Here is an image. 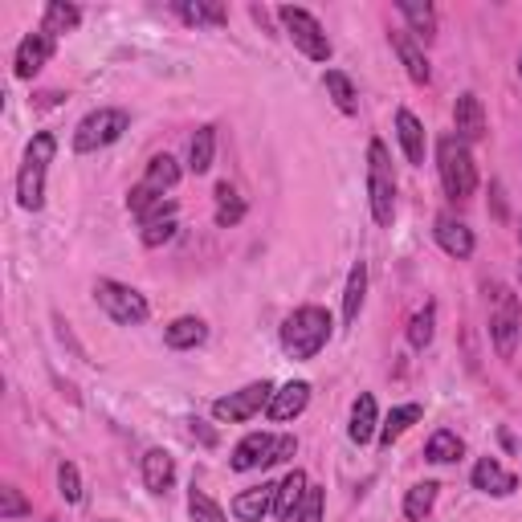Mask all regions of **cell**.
Masks as SVG:
<instances>
[{"label": "cell", "instance_id": "8fae6325", "mask_svg": "<svg viewBox=\"0 0 522 522\" xmlns=\"http://www.w3.org/2000/svg\"><path fill=\"white\" fill-rule=\"evenodd\" d=\"M54 45H58V37H49V33H29L21 45H17V58H13V74L17 78H37L41 74V66L54 58Z\"/></svg>", "mask_w": 522, "mask_h": 522}, {"label": "cell", "instance_id": "83f0119b", "mask_svg": "<svg viewBox=\"0 0 522 522\" xmlns=\"http://www.w3.org/2000/svg\"><path fill=\"white\" fill-rule=\"evenodd\" d=\"M363 294H368V266H363V261H355L351 274H347V290H343V323H347V327L359 319Z\"/></svg>", "mask_w": 522, "mask_h": 522}, {"label": "cell", "instance_id": "52a82bcc", "mask_svg": "<svg viewBox=\"0 0 522 522\" xmlns=\"http://www.w3.org/2000/svg\"><path fill=\"white\" fill-rule=\"evenodd\" d=\"M278 17H282V25H286L294 49H302V54H306L310 62H331V41H327L323 25L315 21V13L286 5V9H278Z\"/></svg>", "mask_w": 522, "mask_h": 522}, {"label": "cell", "instance_id": "d590c367", "mask_svg": "<svg viewBox=\"0 0 522 522\" xmlns=\"http://www.w3.org/2000/svg\"><path fill=\"white\" fill-rule=\"evenodd\" d=\"M188 514H192V522H225V510L208 498L204 490H196V486L188 494Z\"/></svg>", "mask_w": 522, "mask_h": 522}, {"label": "cell", "instance_id": "8992f818", "mask_svg": "<svg viewBox=\"0 0 522 522\" xmlns=\"http://www.w3.org/2000/svg\"><path fill=\"white\" fill-rule=\"evenodd\" d=\"M94 298H98V306L107 310L119 327H139L147 319V298L139 290L115 282V278H98L94 282Z\"/></svg>", "mask_w": 522, "mask_h": 522}, {"label": "cell", "instance_id": "44dd1931", "mask_svg": "<svg viewBox=\"0 0 522 522\" xmlns=\"http://www.w3.org/2000/svg\"><path fill=\"white\" fill-rule=\"evenodd\" d=\"M176 237V204L172 200H164L155 213L143 221V233H139V241L147 245V249H160L164 241H172Z\"/></svg>", "mask_w": 522, "mask_h": 522}, {"label": "cell", "instance_id": "2e32d148", "mask_svg": "<svg viewBox=\"0 0 522 522\" xmlns=\"http://www.w3.org/2000/svg\"><path fill=\"white\" fill-rule=\"evenodd\" d=\"M392 49H396V58L404 62L408 78H412L416 86H429V78H433V70H429V58H425V49L416 45V37H412L408 29H396V33H392Z\"/></svg>", "mask_w": 522, "mask_h": 522}, {"label": "cell", "instance_id": "5b68a950", "mask_svg": "<svg viewBox=\"0 0 522 522\" xmlns=\"http://www.w3.org/2000/svg\"><path fill=\"white\" fill-rule=\"evenodd\" d=\"M127 127H131V115H127V111H119V107H98V111H90V115L74 127V151L90 155V151L111 147L115 139H123Z\"/></svg>", "mask_w": 522, "mask_h": 522}, {"label": "cell", "instance_id": "603a6c76", "mask_svg": "<svg viewBox=\"0 0 522 522\" xmlns=\"http://www.w3.org/2000/svg\"><path fill=\"white\" fill-rule=\"evenodd\" d=\"M306 490H310L306 474H302V469H290V474L282 478V486H278V502H274V514H278L282 522H294V514H298V506H302Z\"/></svg>", "mask_w": 522, "mask_h": 522}, {"label": "cell", "instance_id": "ac0fdd59", "mask_svg": "<svg viewBox=\"0 0 522 522\" xmlns=\"http://www.w3.org/2000/svg\"><path fill=\"white\" fill-rule=\"evenodd\" d=\"M274 502H278V486L261 482V486L241 490V494L233 498V514H237L241 522H261V518H266V514L274 510Z\"/></svg>", "mask_w": 522, "mask_h": 522}, {"label": "cell", "instance_id": "d4e9b609", "mask_svg": "<svg viewBox=\"0 0 522 522\" xmlns=\"http://www.w3.org/2000/svg\"><path fill=\"white\" fill-rule=\"evenodd\" d=\"M217 160V127H196L192 143H188V168L196 176H204Z\"/></svg>", "mask_w": 522, "mask_h": 522}, {"label": "cell", "instance_id": "8d00e7d4", "mask_svg": "<svg viewBox=\"0 0 522 522\" xmlns=\"http://www.w3.org/2000/svg\"><path fill=\"white\" fill-rule=\"evenodd\" d=\"M323 502H327L323 486H310L302 506H298V514H294V522H323Z\"/></svg>", "mask_w": 522, "mask_h": 522}, {"label": "cell", "instance_id": "ba28073f", "mask_svg": "<svg viewBox=\"0 0 522 522\" xmlns=\"http://www.w3.org/2000/svg\"><path fill=\"white\" fill-rule=\"evenodd\" d=\"M274 392H278V388H274L270 380L245 384L241 392H229V396L213 400V416H217V421H225V425H241V421H249V416H257L261 408H270Z\"/></svg>", "mask_w": 522, "mask_h": 522}, {"label": "cell", "instance_id": "5bb4252c", "mask_svg": "<svg viewBox=\"0 0 522 522\" xmlns=\"http://www.w3.org/2000/svg\"><path fill=\"white\" fill-rule=\"evenodd\" d=\"M433 237H437V245H441L449 257H457V261H465L469 253H474V229H469L465 221H457L453 213H441V217H437Z\"/></svg>", "mask_w": 522, "mask_h": 522}, {"label": "cell", "instance_id": "1f68e13d", "mask_svg": "<svg viewBox=\"0 0 522 522\" xmlns=\"http://www.w3.org/2000/svg\"><path fill=\"white\" fill-rule=\"evenodd\" d=\"M437 482H416L408 494H404V518L408 522H425V514L433 510V502H437Z\"/></svg>", "mask_w": 522, "mask_h": 522}, {"label": "cell", "instance_id": "484cf974", "mask_svg": "<svg viewBox=\"0 0 522 522\" xmlns=\"http://www.w3.org/2000/svg\"><path fill=\"white\" fill-rule=\"evenodd\" d=\"M421 416H425V408L421 404H400V408H392V416H388V421L380 425V445L384 449H392L416 421H421Z\"/></svg>", "mask_w": 522, "mask_h": 522}, {"label": "cell", "instance_id": "e0dca14e", "mask_svg": "<svg viewBox=\"0 0 522 522\" xmlns=\"http://www.w3.org/2000/svg\"><path fill=\"white\" fill-rule=\"evenodd\" d=\"M176 17L184 25H196V29H221V25H229V9L217 5V0H176Z\"/></svg>", "mask_w": 522, "mask_h": 522}, {"label": "cell", "instance_id": "f35d334b", "mask_svg": "<svg viewBox=\"0 0 522 522\" xmlns=\"http://www.w3.org/2000/svg\"><path fill=\"white\" fill-rule=\"evenodd\" d=\"M58 486H62V498H66V502H78V498H82V478H78V465H74V461H62V465H58Z\"/></svg>", "mask_w": 522, "mask_h": 522}, {"label": "cell", "instance_id": "d6a6232c", "mask_svg": "<svg viewBox=\"0 0 522 522\" xmlns=\"http://www.w3.org/2000/svg\"><path fill=\"white\" fill-rule=\"evenodd\" d=\"M461 453H465V441H461L457 433H449V429H437V433L429 437V445H425V457H429V461H437V465L457 461Z\"/></svg>", "mask_w": 522, "mask_h": 522}, {"label": "cell", "instance_id": "ee69618b", "mask_svg": "<svg viewBox=\"0 0 522 522\" xmlns=\"http://www.w3.org/2000/svg\"><path fill=\"white\" fill-rule=\"evenodd\" d=\"M49 522H54V518H49Z\"/></svg>", "mask_w": 522, "mask_h": 522}, {"label": "cell", "instance_id": "4fadbf2b", "mask_svg": "<svg viewBox=\"0 0 522 522\" xmlns=\"http://www.w3.org/2000/svg\"><path fill=\"white\" fill-rule=\"evenodd\" d=\"M469 482H474V490H482V494H490V498H510V494L518 490V478L510 474L506 465H498L494 457H482V461L474 465V474H469Z\"/></svg>", "mask_w": 522, "mask_h": 522}, {"label": "cell", "instance_id": "d6986e66", "mask_svg": "<svg viewBox=\"0 0 522 522\" xmlns=\"http://www.w3.org/2000/svg\"><path fill=\"white\" fill-rule=\"evenodd\" d=\"M176 482V461L168 449H147L143 453V486L151 494H168Z\"/></svg>", "mask_w": 522, "mask_h": 522}, {"label": "cell", "instance_id": "f1b7e54d", "mask_svg": "<svg viewBox=\"0 0 522 522\" xmlns=\"http://www.w3.org/2000/svg\"><path fill=\"white\" fill-rule=\"evenodd\" d=\"M204 339H208V327H204L200 319H192V315L176 319V323L164 331V343H168L172 351H192V347H200Z\"/></svg>", "mask_w": 522, "mask_h": 522}, {"label": "cell", "instance_id": "4316f807", "mask_svg": "<svg viewBox=\"0 0 522 522\" xmlns=\"http://www.w3.org/2000/svg\"><path fill=\"white\" fill-rule=\"evenodd\" d=\"M78 21H82L78 5H66V0H49V5H45V17H41V33L62 37V33H74Z\"/></svg>", "mask_w": 522, "mask_h": 522}, {"label": "cell", "instance_id": "7bdbcfd3", "mask_svg": "<svg viewBox=\"0 0 522 522\" xmlns=\"http://www.w3.org/2000/svg\"><path fill=\"white\" fill-rule=\"evenodd\" d=\"M518 241H522V221H518Z\"/></svg>", "mask_w": 522, "mask_h": 522}, {"label": "cell", "instance_id": "3957f363", "mask_svg": "<svg viewBox=\"0 0 522 522\" xmlns=\"http://www.w3.org/2000/svg\"><path fill=\"white\" fill-rule=\"evenodd\" d=\"M437 172H441V188L449 200H469L478 188V164L469 143H461L457 135H441L437 139Z\"/></svg>", "mask_w": 522, "mask_h": 522}, {"label": "cell", "instance_id": "4dcf8cb0", "mask_svg": "<svg viewBox=\"0 0 522 522\" xmlns=\"http://www.w3.org/2000/svg\"><path fill=\"white\" fill-rule=\"evenodd\" d=\"M176 180H180V164L172 160V155L164 151V155H151V164H147V176H143V184L147 188H155V192H168V188H176Z\"/></svg>", "mask_w": 522, "mask_h": 522}, {"label": "cell", "instance_id": "9c48e42d", "mask_svg": "<svg viewBox=\"0 0 522 522\" xmlns=\"http://www.w3.org/2000/svg\"><path fill=\"white\" fill-rule=\"evenodd\" d=\"M518 331H522V319H518V302L510 290H498V306H494V315H490V339L498 347L502 359L514 355L518 347Z\"/></svg>", "mask_w": 522, "mask_h": 522}, {"label": "cell", "instance_id": "cb8c5ba5", "mask_svg": "<svg viewBox=\"0 0 522 522\" xmlns=\"http://www.w3.org/2000/svg\"><path fill=\"white\" fill-rule=\"evenodd\" d=\"M396 135L408 155V164H425V127L412 111H396Z\"/></svg>", "mask_w": 522, "mask_h": 522}, {"label": "cell", "instance_id": "7a4b0ae2", "mask_svg": "<svg viewBox=\"0 0 522 522\" xmlns=\"http://www.w3.org/2000/svg\"><path fill=\"white\" fill-rule=\"evenodd\" d=\"M331 339V315L323 306H298L282 323V351L290 359H315Z\"/></svg>", "mask_w": 522, "mask_h": 522}, {"label": "cell", "instance_id": "6da1fadb", "mask_svg": "<svg viewBox=\"0 0 522 522\" xmlns=\"http://www.w3.org/2000/svg\"><path fill=\"white\" fill-rule=\"evenodd\" d=\"M54 151H58V139L49 131H37L25 147V164L17 172V204L25 213H41L45 208V172L54 164Z\"/></svg>", "mask_w": 522, "mask_h": 522}, {"label": "cell", "instance_id": "ab89813d", "mask_svg": "<svg viewBox=\"0 0 522 522\" xmlns=\"http://www.w3.org/2000/svg\"><path fill=\"white\" fill-rule=\"evenodd\" d=\"M298 453V441L286 433V437H278L274 441V453H270V465H278V461H286V457H294Z\"/></svg>", "mask_w": 522, "mask_h": 522}, {"label": "cell", "instance_id": "9a60e30c", "mask_svg": "<svg viewBox=\"0 0 522 522\" xmlns=\"http://www.w3.org/2000/svg\"><path fill=\"white\" fill-rule=\"evenodd\" d=\"M306 404H310V384L306 380H290V384H282L278 392H274V400H270V421H278V425H286V421H294V416H302L306 412Z\"/></svg>", "mask_w": 522, "mask_h": 522}, {"label": "cell", "instance_id": "f546056e", "mask_svg": "<svg viewBox=\"0 0 522 522\" xmlns=\"http://www.w3.org/2000/svg\"><path fill=\"white\" fill-rule=\"evenodd\" d=\"M323 86H327V94H331V102L343 111V115H355L359 111V94H355V82L343 74V70H327L323 74Z\"/></svg>", "mask_w": 522, "mask_h": 522}, {"label": "cell", "instance_id": "7402d4cb", "mask_svg": "<svg viewBox=\"0 0 522 522\" xmlns=\"http://www.w3.org/2000/svg\"><path fill=\"white\" fill-rule=\"evenodd\" d=\"M396 9H400V17L408 21V33L416 37V41H433L437 37V13H433V5H421V0H396Z\"/></svg>", "mask_w": 522, "mask_h": 522}, {"label": "cell", "instance_id": "ffe728a7", "mask_svg": "<svg viewBox=\"0 0 522 522\" xmlns=\"http://www.w3.org/2000/svg\"><path fill=\"white\" fill-rule=\"evenodd\" d=\"M380 421H376V396L372 392H359L355 396V404H351V429H347V437L355 441V445H368L380 429H376Z\"/></svg>", "mask_w": 522, "mask_h": 522}, {"label": "cell", "instance_id": "277c9868", "mask_svg": "<svg viewBox=\"0 0 522 522\" xmlns=\"http://www.w3.org/2000/svg\"><path fill=\"white\" fill-rule=\"evenodd\" d=\"M368 200H372L376 225L388 229L396 217V176H392L388 147L380 139H372V147H368Z\"/></svg>", "mask_w": 522, "mask_h": 522}, {"label": "cell", "instance_id": "60d3db41", "mask_svg": "<svg viewBox=\"0 0 522 522\" xmlns=\"http://www.w3.org/2000/svg\"><path fill=\"white\" fill-rule=\"evenodd\" d=\"M192 437H200L204 445H217V433H213V429H204V421H192Z\"/></svg>", "mask_w": 522, "mask_h": 522}, {"label": "cell", "instance_id": "74e56055", "mask_svg": "<svg viewBox=\"0 0 522 522\" xmlns=\"http://www.w3.org/2000/svg\"><path fill=\"white\" fill-rule=\"evenodd\" d=\"M21 514H29V502L21 498L17 486H5V490H0V522H13Z\"/></svg>", "mask_w": 522, "mask_h": 522}, {"label": "cell", "instance_id": "7c38bea8", "mask_svg": "<svg viewBox=\"0 0 522 522\" xmlns=\"http://www.w3.org/2000/svg\"><path fill=\"white\" fill-rule=\"evenodd\" d=\"M274 441H278V437H270V433H249V437H241L237 449H233V457H229V465L237 469V474H249V469H270Z\"/></svg>", "mask_w": 522, "mask_h": 522}, {"label": "cell", "instance_id": "e575fe53", "mask_svg": "<svg viewBox=\"0 0 522 522\" xmlns=\"http://www.w3.org/2000/svg\"><path fill=\"white\" fill-rule=\"evenodd\" d=\"M245 217V204H241V196L229 188V184H221L217 188V225L221 229H229V225H237Z\"/></svg>", "mask_w": 522, "mask_h": 522}, {"label": "cell", "instance_id": "30bf717a", "mask_svg": "<svg viewBox=\"0 0 522 522\" xmlns=\"http://www.w3.org/2000/svg\"><path fill=\"white\" fill-rule=\"evenodd\" d=\"M453 131H457L461 143L486 139V111H482V98L474 90L457 94V102H453Z\"/></svg>", "mask_w": 522, "mask_h": 522}, {"label": "cell", "instance_id": "836d02e7", "mask_svg": "<svg viewBox=\"0 0 522 522\" xmlns=\"http://www.w3.org/2000/svg\"><path fill=\"white\" fill-rule=\"evenodd\" d=\"M433 323H437V306L429 302L425 310H416V315L408 319V343L416 347V351H425L429 343H433Z\"/></svg>", "mask_w": 522, "mask_h": 522}, {"label": "cell", "instance_id": "b9f144b4", "mask_svg": "<svg viewBox=\"0 0 522 522\" xmlns=\"http://www.w3.org/2000/svg\"><path fill=\"white\" fill-rule=\"evenodd\" d=\"M518 78H522V54H518Z\"/></svg>", "mask_w": 522, "mask_h": 522}]
</instances>
